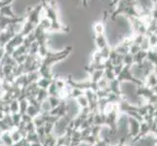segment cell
Instances as JSON below:
<instances>
[{"instance_id":"cell-1","label":"cell","mask_w":157,"mask_h":146,"mask_svg":"<svg viewBox=\"0 0 157 146\" xmlns=\"http://www.w3.org/2000/svg\"><path fill=\"white\" fill-rule=\"evenodd\" d=\"M90 113H92V112H91L89 107L80 109V111L76 115V117H74L72 120L69 122V125L73 128V129H79L81 125L83 124V122L86 120V118L90 115Z\"/></svg>"},{"instance_id":"cell-2","label":"cell","mask_w":157,"mask_h":146,"mask_svg":"<svg viewBox=\"0 0 157 146\" xmlns=\"http://www.w3.org/2000/svg\"><path fill=\"white\" fill-rule=\"evenodd\" d=\"M72 132H73V128L68 124L66 128V131H64L63 134L57 137L56 146H69L70 140H71Z\"/></svg>"},{"instance_id":"cell-3","label":"cell","mask_w":157,"mask_h":146,"mask_svg":"<svg viewBox=\"0 0 157 146\" xmlns=\"http://www.w3.org/2000/svg\"><path fill=\"white\" fill-rule=\"evenodd\" d=\"M81 143H82V139H81L80 129H73L69 146H79Z\"/></svg>"},{"instance_id":"cell-4","label":"cell","mask_w":157,"mask_h":146,"mask_svg":"<svg viewBox=\"0 0 157 146\" xmlns=\"http://www.w3.org/2000/svg\"><path fill=\"white\" fill-rule=\"evenodd\" d=\"M0 141L5 146H12L14 143L12 137H11L10 132H3L1 133V136H0Z\"/></svg>"},{"instance_id":"cell-5","label":"cell","mask_w":157,"mask_h":146,"mask_svg":"<svg viewBox=\"0 0 157 146\" xmlns=\"http://www.w3.org/2000/svg\"><path fill=\"white\" fill-rule=\"evenodd\" d=\"M41 113V108L40 107H37L35 105H31L29 104L28 107V110H26V114L29 116H30L32 119L35 118L36 116H38Z\"/></svg>"},{"instance_id":"cell-6","label":"cell","mask_w":157,"mask_h":146,"mask_svg":"<svg viewBox=\"0 0 157 146\" xmlns=\"http://www.w3.org/2000/svg\"><path fill=\"white\" fill-rule=\"evenodd\" d=\"M57 143V137L54 133L46 136L45 139L43 140L42 146H56Z\"/></svg>"},{"instance_id":"cell-7","label":"cell","mask_w":157,"mask_h":146,"mask_svg":"<svg viewBox=\"0 0 157 146\" xmlns=\"http://www.w3.org/2000/svg\"><path fill=\"white\" fill-rule=\"evenodd\" d=\"M53 82L52 79H49V78H44V77H40L38 80H37V86L40 88V89H44V90H47L48 87L51 85V83Z\"/></svg>"},{"instance_id":"cell-8","label":"cell","mask_w":157,"mask_h":146,"mask_svg":"<svg viewBox=\"0 0 157 146\" xmlns=\"http://www.w3.org/2000/svg\"><path fill=\"white\" fill-rule=\"evenodd\" d=\"M75 100H76V103H77V105H78V107L80 108V109L89 107V101H88V99L86 97L85 95L78 96Z\"/></svg>"},{"instance_id":"cell-9","label":"cell","mask_w":157,"mask_h":146,"mask_svg":"<svg viewBox=\"0 0 157 146\" xmlns=\"http://www.w3.org/2000/svg\"><path fill=\"white\" fill-rule=\"evenodd\" d=\"M10 134H11V137H12V140L14 142H17V141H19V140H21V138L24 137L23 134L21 133V132L17 128H14V129H11Z\"/></svg>"},{"instance_id":"cell-10","label":"cell","mask_w":157,"mask_h":146,"mask_svg":"<svg viewBox=\"0 0 157 146\" xmlns=\"http://www.w3.org/2000/svg\"><path fill=\"white\" fill-rule=\"evenodd\" d=\"M8 105H9V108H10L11 114H13V113H18L20 111V102H19V100L17 99H13Z\"/></svg>"},{"instance_id":"cell-11","label":"cell","mask_w":157,"mask_h":146,"mask_svg":"<svg viewBox=\"0 0 157 146\" xmlns=\"http://www.w3.org/2000/svg\"><path fill=\"white\" fill-rule=\"evenodd\" d=\"M19 102H20V113L21 115L23 114H25L26 113V110H28V107H29V100L26 99H20L19 100Z\"/></svg>"},{"instance_id":"cell-12","label":"cell","mask_w":157,"mask_h":146,"mask_svg":"<svg viewBox=\"0 0 157 146\" xmlns=\"http://www.w3.org/2000/svg\"><path fill=\"white\" fill-rule=\"evenodd\" d=\"M47 100H48V102H49L51 109H52V108L57 107L62 102V99H59L58 96H52V95L48 96V99Z\"/></svg>"},{"instance_id":"cell-13","label":"cell","mask_w":157,"mask_h":146,"mask_svg":"<svg viewBox=\"0 0 157 146\" xmlns=\"http://www.w3.org/2000/svg\"><path fill=\"white\" fill-rule=\"evenodd\" d=\"M55 123L52 122H46L44 124V132L46 136H49V134L54 133V129H55Z\"/></svg>"},{"instance_id":"cell-14","label":"cell","mask_w":157,"mask_h":146,"mask_svg":"<svg viewBox=\"0 0 157 146\" xmlns=\"http://www.w3.org/2000/svg\"><path fill=\"white\" fill-rule=\"evenodd\" d=\"M25 139L29 141L30 143L32 142H36V141H39V138H38V136H37L36 133V131L34 132H30V133H28L25 136Z\"/></svg>"},{"instance_id":"cell-15","label":"cell","mask_w":157,"mask_h":146,"mask_svg":"<svg viewBox=\"0 0 157 146\" xmlns=\"http://www.w3.org/2000/svg\"><path fill=\"white\" fill-rule=\"evenodd\" d=\"M11 116H12L14 127L17 128L20 125L21 121V114L20 112H18V113H13V114H11Z\"/></svg>"},{"instance_id":"cell-16","label":"cell","mask_w":157,"mask_h":146,"mask_svg":"<svg viewBox=\"0 0 157 146\" xmlns=\"http://www.w3.org/2000/svg\"><path fill=\"white\" fill-rule=\"evenodd\" d=\"M94 29H95V31H96L98 34H101V33H102V31H104V25L101 24V23H98V24H95Z\"/></svg>"},{"instance_id":"cell-17","label":"cell","mask_w":157,"mask_h":146,"mask_svg":"<svg viewBox=\"0 0 157 146\" xmlns=\"http://www.w3.org/2000/svg\"><path fill=\"white\" fill-rule=\"evenodd\" d=\"M25 141V137H23L21 140H19V141L17 142H14L12 146H24V143Z\"/></svg>"},{"instance_id":"cell-18","label":"cell","mask_w":157,"mask_h":146,"mask_svg":"<svg viewBox=\"0 0 157 146\" xmlns=\"http://www.w3.org/2000/svg\"><path fill=\"white\" fill-rule=\"evenodd\" d=\"M31 146H42V143L40 141H36V142H32Z\"/></svg>"},{"instance_id":"cell-19","label":"cell","mask_w":157,"mask_h":146,"mask_svg":"<svg viewBox=\"0 0 157 146\" xmlns=\"http://www.w3.org/2000/svg\"><path fill=\"white\" fill-rule=\"evenodd\" d=\"M24 146H31V143L25 139V143H24Z\"/></svg>"}]
</instances>
